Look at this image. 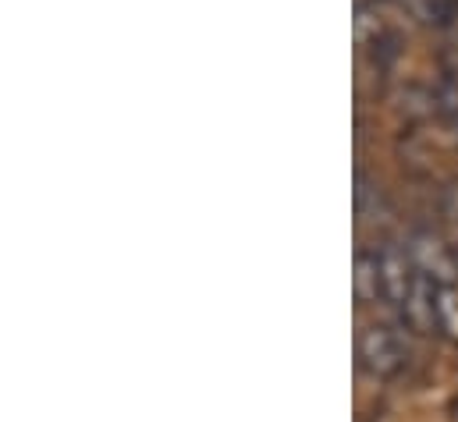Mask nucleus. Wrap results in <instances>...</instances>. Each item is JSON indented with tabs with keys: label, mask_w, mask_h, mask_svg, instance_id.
<instances>
[{
	"label": "nucleus",
	"mask_w": 458,
	"mask_h": 422,
	"mask_svg": "<svg viewBox=\"0 0 458 422\" xmlns=\"http://www.w3.org/2000/svg\"><path fill=\"white\" fill-rule=\"evenodd\" d=\"M359 359H362V366L369 373L387 376V373H398L402 369L405 348H402V341L391 330H366L359 337Z\"/></svg>",
	"instance_id": "obj_1"
}]
</instances>
